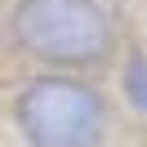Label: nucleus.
I'll return each instance as SVG.
<instances>
[{"label": "nucleus", "instance_id": "nucleus-1", "mask_svg": "<svg viewBox=\"0 0 147 147\" xmlns=\"http://www.w3.org/2000/svg\"><path fill=\"white\" fill-rule=\"evenodd\" d=\"M9 31L27 54L58 67L102 63L111 54V22L98 0H18Z\"/></svg>", "mask_w": 147, "mask_h": 147}, {"label": "nucleus", "instance_id": "nucleus-2", "mask_svg": "<svg viewBox=\"0 0 147 147\" xmlns=\"http://www.w3.org/2000/svg\"><path fill=\"white\" fill-rule=\"evenodd\" d=\"M22 138L31 147H98L107 129L102 98L71 76H36L13 102Z\"/></svg>", "mask_w": 147, "mask_h": 147}, {"label": "nucleus", "instance_id": "nucleus-3", "mask_svg": "<svg viewBox=\"0 0 147 147\" xmlns=\"http://www.w3.org/2000/svg\"><path fill=\"white\" fill-rule=\"evenodd\" d=\"M120 85H125V98H129V102H134V107L147 116V58H143V54H134V58L125 63Z\"/></svg>", "mask_w": 147, "mask_h": 147}]
</instances>
